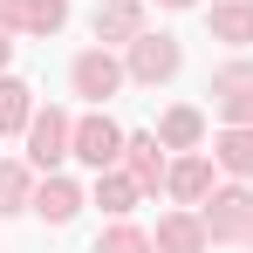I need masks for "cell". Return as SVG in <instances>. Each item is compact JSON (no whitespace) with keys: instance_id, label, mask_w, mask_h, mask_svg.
Instances as JSON below:
<instances>
[{"instance_id":"6da1fadb","label":"cell","mask_w":253,"mask_h":253,"mask_svg":"<svg viewBox=\"0 0 253 253\" xmlns=\"http://www.w3.org/2000/svg\"><path fill=\"white\" fill-rule=\"evenodd\" d=\"M124 62L110 55V48H83L76 62H69V83H76V96H89V103H110L117 89H124Z\"/></svg>"},{"instance_id":"7a4b0ae2","label":"cell","mask_w":253,"mask_h":253,"mask_svg":"<svg viewBox=\"0 0 253 253\" xmlns=\"http://www.w3.org/2000/svg\"><path fill=\"white\" fill-rule=\"evenodd\" d=\"M69 158H83L89 171L124 165V130H117L103 110H96V117H83V124H76V144H69Z\"/></svg>"},{"instance_id":"3957f363","label":"cell","mask_w":253,"mask_h":253,"mask_svg":"<svg viewBox=\"0 0 253 253\" xmlns=\"http://www.w3.org/2000/svg\"><path fill=\"white\" fill-rule=\"evenodd\" d=\"M199 219H206V240L240 247V240H247V226H253V192H240V185H233V192H212Z\"/></svg>"},{"instance_id":"277c9868","label":"cell","mask_w":253,"mask_h":253,"mask_svg":"<svg viewBox=\"0 0 253 253\" xmlns=\"http://www.w3.org/2000/svg\"><path fill=\"white\" fill-rule=\"evenodd\" d=\"M69 144H76V124H69L62 110H35V124H28V165L55 171L62 158H69Z\"/></svg>"},{"instance_id":"5b68a950","label":"cell","mask_w":253,"mask_h":253,"mask_svg":"<svg viewBox=\"0 0 253 253\" xmlns=\"http://www.w3.org/2000/svg\"><path fill=\"white\" fill-rule=\"evenodd\" d=\"M212 110L226 124H253V62H226L212 76Z\"/></svg>"},{"instance_id":"8992f818","label":"cell","mask_w":253,"mask_h":253,"mask_svg":"<svg viewBox=\"0 0 253 253\" xmlns=\"http://www.w3.org/2000/svg\"><path fill=\"white\" fill-rule=\"evenodd\" d=\"M178 62H185V55H178V42H171V35H137L124 69L137 76V83H171V76H178Z\"/></svg>"},{"instance_id":"52a82bcc","label":"cell","mask_w":253,"mask_h":253,"mask_svg":"<svg viewBox=\"0 0 253 253\" xmlns=\"http://www.w3.org/2000/svg\"><path fill=\"white\" fill-rule=\"evenodd\" d=\"M165 192H171V199H185V206H206V199H212V158H206V151H185V158L171 165Z\"/></svg>"},{"instance_id":"ba28073f","label":"cell","mask_w":253,"mask_h":253,"mask_svg":"<svg viewBox=\"0 0 253 253\" xmlns=\"http://www.w3.org/2000/svg\"><path fill=\"white\" fill-rule=\"evenodd\" d=\"M206 28H212V42L247 48L253 42V0H212V7H206Z\"/></svg>"},{"instance_id":"9c48e42d","label":"cell","mask_w":253,"mask_h":253,"mask_svg":"<svg viewBox=\"0 0 253 253\" xmlns=\"http://www.w3.org/2000/svg\"><path fill=\"white\" fill-rule=\"evenodd\" d=\"M124 171L144 185V192H158V185L171 178V165L158 158V137H124Z\"/></svg>"},{"instance_id":"30bf717a","label":"cell","mask_w":253,"mask_h":253,"mask_svg":"<svg viewBox=\"0 0 253 253\" xmlns=\"http://www.w3.org/2000/svg\"><path fill=\"white\" fill-rule=\"evenodd\" d=\"M144 35V7L137 0H103L96 7V42H137Z\"/></svg>"},{"instance_id":"8fae6325","label":"cell","mask_w":253,"mask_h":253,"mask_svg":"<svg viewBox=\"0 0 253 253\" xmlns=\"http://www.w3.org/2000/svg\"><path fill=\"white\" fill-rule=\"evenodd\" d=\"M35 212H42L48 226H69V219L83 212V192H76L69 178H42V185H35Z\"/></svg>"},{"instance_id":"7c38bea8","label":"cell","mask_w":253,"mask_h":253,"mask_svg":"<svg viewBox=\"0 0 253 253\" xmlns=\"http://www.w3.org/2000/svg\"><path fill=\"white\" fill-rule=\"evenodd\" d=\"M137 199H144V185H137L130 171H117V165H110V171H96V206L110 212V219H124Z\"/></svg>"},{"instance_id":"4fadbf2b","label":"cell","mask_w":253,"mask_h":253,"mask_svg":"<svg viewBox=\"0 0 253 253\" xmlns=\"http://www.w3.org/2000/svg\"><path fill=\"white\" fill-rule=\"evenodd\" d=\"M158 253H206V219H192V212L158 219Z\"/></svg>"},{"instance_id":"5bb4252c","label":"cell","mask_w":253,"mask_h":253,"mask_svg":"<svg viewBox=\"0 0 253 253\" xmlns=\"http://www.w3.org/2000/svg\"><path fill=\"white\" fill-rule=\"evenodd\" d=\"M212 165L233 171V178H253V124H233L219 144H212Z\"/></svg>"},{"instance_id":"9a60e30c","label":"cell","mask_w":253,"mask_h":253,"mask_svg":"<svg viewBox=\"0 0 253 253\" xmlns=\"http://www.w3.org/2000/svg\"><path fill=\"white\" fill-rule=\"evenodd\" d=\"M35 124V89L14 83V76H0V137H14V130Z\"/></svg>"},{"instance_id":"2e32d148","label":"cell","mask_w":253,"mask_h":253,"mask_svg":"<svg viewBox=\"0 0 253 253\" xmlns=\"http://www.w3.org/2000/svg\"><path fill=\"white\" fill-rule=\"evenodd\" d=\"M158 137H165V151H199V137H206V117L199 110H165V124H158Z\"/></svg>"},{"instance_id":"e0dca14e","label":"cell","mask_w":253,"mask_h":253,"mask_svg":"<svg viewBox=\"0 0 253 253\" xmlns=\"http://www.w3.org/2000/svg\"><path fill=\"white\" fill-rule=\"evenodd\" d=\"M35 206V185H28V165H0V212Z\"/></svg>"},{"instance_id":"ac0fdd59","label":"cell","mask_w":253,"mask_h":253,"mask_svg":"<svg viewBox=\"0 0 253 253\" xmlns=\"http://www.w3.org/2000/svg\"><path fill=\"white\" fill-rule=\"evenodd\" d=\"M96 253H158V240L137 233V226H110V233L96 240Z\"/></svg>"},{"instance_id":"d6986e66","label":"cell","mask_w":253,"mask_h":253,"mask_svg":"<svg viewBox=\"0 0 253 253\" xmlns=\"http://www.w3.org/2000/svg\"><path fill=\"white\" fill-rule=\"evenodd\" d=\"M69 21V0H28V35H55Z\"/></svg>"},{"instance_id":"ffe728a7","label":"cell","mask_w":253,"mask_h":253,"mask_svg":"<svg viewBox=\"0 0 253 253\" xmlns=\"http://www.w3.org/2000/svg\"><path fill=\"white\" fill-rule=\"evenodd\" d=\"M0 28H7V35L28 28V0H0Z\"/></svg>"},{"instance_id":"44dd1931","label":"cell","mask_w":253,"mask_h":253,"mask_svg":"<svg viewBox=\"0 0 253 253\" xmlns=\"http://www.w3.org/2000/svg\"><path fill=\"white\" fill-rule=\"evenodd\" d=\"M7 55H14V42H7V28H0V69H7Z\"/></svg>"},{"instance_id":"7402d4cb","label":"cell","mask_w":253,"mask_h":253,"mask_svg":"<svg viewBox=\"0 0 253 253\" xmlns=\"http://www.w3.org/2000/svg\"><path fill=\"white\" fill-rule=\"evenodd\" d=\"M165 7H199V0H165Z\"/></svg>"},{"instance_id":"603a6c76","label":"cell","mask_w":253,"mask_h":253,"mask_svg":"<svg viewBox=\"0 0 253 253\" xmlns=\"http://www.w3.org/2000/svg\"><path fill=\"white\" fill-rule=\"evenodd\" d=\"M240 247H253V226H247V240H240Z\"/></svg>"}]
</instances>
